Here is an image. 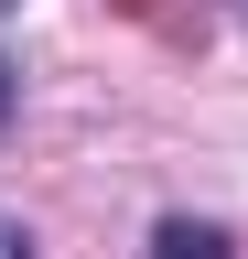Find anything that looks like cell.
Masks as SVG:
<instances>
[{
  "instance_id": "cell-1",
  "label": "cell",
  "mask_w": 248,
  "mask_h": 259,
  "mask_svg": "<svg viewBox=\"0 0 248 259\" xmlns=\"http://www.w3.org/2000/svg\"><path fill=\"white\" fill-rule=\"evenodd\" d=\"M151 259H227V227L216 216H162L151 227Z\"/></svg>"
},
{
  "instance_id": "cell-2",
  "label": "cell",
  "mask_w": 248,
  "mask_h": 259,
  "mask_svg": "<svg viewBox=\"0 0 248 259\" xmlns=\"http://www.w3.org/2000/svg\"><path fill=\"white\" fill-rule=\"evenodd\" d=\"M0 259H33V227L22 216H0Z\"/></svg>"
},
{
  "instance_id": "cell-3",
  "label": "cell",
  "mask_w": 248,
  "mask_h": 259,
  "mask_svg": "<svg viewBox=\"0 0 248 259\" xmlns=\"http://www.w3.org/2000/svg\"><path fill=\"white\" fill-rule=\"evenodd\" d=\"M0 119H11V65H0Z\"/></svg>"
},
{
  "instance_id": "cell-4",
  "label": "cell",
  "mask_w": 248,
  "mask_h": 259,
  "mask_svg": "<svg viewBox=\"0 0 248 259\" xmlns=\"http://www.w3.org/2000/svg\"><path fill=\"white\" fill-rule=\"evenodd\" d=\"M0 11H11V0H0Z\"/></svg>"
}]
</instances>
